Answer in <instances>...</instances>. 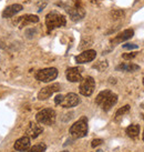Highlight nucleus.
I'll return each mask as SVG.
<instances>
[{
    "label": "nucleus",
    "mask_w": 144,
    "mask_h": 152,
    "mask_svg": "<svg viewBox=\"0 0 144 152\" xmlns=\"http://www.w3.org/2000/svg\"><path fill=\"white\" fill-rule=\"evenodd\" d=\"M46 25L48 27V30L51 31V30L55 29V28L64 27L67 25V19L61 13L52 11V12L48 13L46 16Z\"/></svg>",
    "instance_id": "f257e3e1"
},
{
    "label": "nucleus",
    "mask_w": 144,
    "mask_h": 152,
    "mask_svg": "<svg viewBox=\"0 0 144 152\" xmlns=\"http://www.w3.org/2000/svg\"><path fill=\"white\" fill-rule=\"evenodd\" d=\"M70 133L73 138H83L88 134V120L87 118H81L70 128Z\"/></svg>",
    "instance_id": "f03ea898"
},
{
    "label": "nucleus",
    "mask_w": 144,
    "mask_h": 152,
    "mask_svg": "<svg viewBox=\"0 0 144 152\" xmlns=\"http://www.w3.org/2000/svg\"><path fill=\"white\" fill-rule=\"evenodd\" d=\"M55 118H57V114H55V111L53 109H43L41 111H39L37 115H36V119L39 123L41 124H46V126H51L55 122Z\"/></svg>",
    "instance_id": "7ed1b4c3"
},
{
    "label": "nucleus",
    "mask_w": 144,
    "mask_h": 152,
    "mask_svg": "<svg viewBox=\"0 0 144 152\" xmlns=\"http://www.w3.org/2000/svg\"><path fill=\"white\" fill-rule=\"evenodd\" d=\"M57 77H58V70L55 68L42 69L36 73V79L42 81V82H50V81L55 80Z\"/></svg>",
    "instance_id": "20e7f679"
},
{
    "label": "nucleus",
    "mask_w": 144,
    "mask_h": 152,
    "mask_svg": "<svg viewBox=\"0 0 144 152\" xmlns=\"http://www.w3.org/2000/svg\"><path fill=\"white\" fill-rule=\"evenodd\" d=\"M65 10L68 11L69 16H70L71 20H73V21H79L82 18H84L85 16V11L84 9L82 8V4H81L80 0H76L74 6L73 7H69Z\"/></svg>",
    "instance_id": "39448f33"
},
{
    "label": "nucleus",
    "mask_w": 144,
    "mask_h": 152,
    "mask_svg": "<svg viewBox=\"0 0 144 152\" xmlns=\"http://www.w3.org/2000/svg\"><path fill=\"white\" fill-rule=\"evenodd\" d=\"M94 88H95V81H94V79L92 77H87V78L81 80L79 91H80L82 96L89 97V96H91L93 93Z\"/></svg>",
    "instance_id": "423d86ee"
},
{
    "label": "nucleus",
    "mask_w": 144,
    "mask_h": 152,
    "mask_svg": "<svg viewBox=\"0 0 144 152\" xmlns=\"http://www.w3.org/2000/svg\"><path fill=\"white\" fill-rule=\"evenodd\" d=\"M60 88H61V86L59 83H52L48 87H44L40 90V92L38 94V99L39 100H47L48 98H50L55 92H58Z\"/></svg>",
    "instance_id": "0eeeda50"
},
{
    "label": "nucleus",
    "mask_w": 144,
    "mask_h": 152,
    "mask_svg": "<svg viewBox=\"0 0 144 152\" xmlns=\"http://www.w3.org/2000/svg\"><path fill=\"white\" fill-rule=\"evenodd\" d=\"M97 57V52L94 50H85L83 51L82 53H80L79 56L76 57V61L78 64H88V62H91L93 61Z\"/></svg>",
    "instance_id": "6e6552de"
},
{
    "label": "nucleus",
    "mask_w": 144,
    "mask_h": 152,
    "mask_svg": "<svg viewBox=\"0 0 144 152\" xmlns=\"http://www.w3.org/2000/svg\"><path fill=\"white\" fill-rule=\"evenodd\" d=\"M80 103V98L76 93H68L65 97L63 98V101L61 103V106L63 108H73V107L78 106Z\"/></svg>",
    "instance_id": "1a4fd4ad"
},
{
    "label": "nucleus",
    "mask_w": 144,
    "mask_h": 152,
    "mask_svg": "<svg viewBox=\"0 0 144 152\" xmlns=\"http://www.w3.org/2000/svg\"><path fill=\"white\" fill-rule=\"evenodd\" d=\"M82 69L81 68H69L65 71V76L70 82H79L82 80Z\"/></svg>",
    "instance_id": "9d476101"
},
{
    "label": "nucleus",
    "mask_w": 144,
    "mask_h": 152,
    "mask_svg": "<svg viewBox=\"0 0 144 152\" xmlns=\"http://www.w3.org/2000/svg\"><path fill=\"white\" fill-rule=\"evenodd\" d=\"M42 131H43V128L41 126H39L38 123L30 122L29 127L27 128V130H25V133H27V137L36 139V138H38L39 135L42 133Z\"/></svg>",
    "instance_id": "9b49d317"
},
{
    "label": "nucleus",
    "mask_w": 144,
    "mask_h": 152,
    "mask_svg": "<svg viewBox=\"0 0 144 152\" xmlns=\"http://www.w3.org/2000/svg\"><path fill=\"white\" fill-rule=\"evenodd\" d=\"M39 21L38 16H34V15H25V16H22V17H19L15 21V23H18L19 28H22V27H25V26L30 25V23H37Z\"/></svg>",
    "instance_id": "f8f14e48"
},
{
    "label": "nucleus",
    "mask_w": 144,
    "mask_h": 152,
    "mask_svg": "<svg viewBox=\"0 0 144 152\" xmlns=\"http://www.w3.org/2000/svg\"><path fill=\"white\" fill-rule=\"evenodd\" d=\"M134 36V31L132 29H127L122 31V32H120L115 38H113L111 40V43L112 45H116V43H121L123 41H127L129 39H131L132 37Z\"/></svg>",
    "instance_id": "ddd939ff"
},
{
    "label": "nucleus",
    "mask_w": 144,
    "mask_h": 152,
    "mask_svg": "<svg viewBox=\"0 0 144 152\" xmlns=\"http://www.w3.org/2000/svg\"><path fill=\"white\" fill-rule=\"evenodd\" d=\"M116 102H118V96L114 94L113 92H111L110 94L104 99V101L102 102L100 107L102 108V110H104V111H109V110L114 106Z\"/></svg>",
    "instance_id": "4468645a"
},
{
    "label": "nucleus",
    "mask_w": 144,
    "mask_h": 152,
    "mask_svg": "<svg viewBox=\"0 0 144 152\" xmlns=\"http://www.w3.org/2000/svg\"><path fill=\"white\" fill-rule=\"evenodd\" d=\"M22 6L19 4H11V6H8L7 8L4 10V12H2V17L4 18H11L13 17L15 15H17L18 12H20L22 10Z\"/></svg>",
    "instance_id": "2eb2a0df"
},
{
    "label": "nucleus",
    "mask_w": 144,
    "mask_h": 152,
    "mask_svg": "<svg viewBox=\"0 0 144 152\" xmlns=\"http://www.w3.org/2000/svg\"><path fill=\"white\" fill-rule=\"evenodd\" d=\"M30 147V138L29 137H22L18 139L15 143V150L16 151H25Z\"/></svg>",
    "instance_id": "dca6fc26"
},
{
    "label": "nucleus",
    "mask_w": 144,
    "mask_h": 152,
    "mask_svg": "<svg viewBox=\"0 0 144 152\" xmlns=\"http://www.w3.org/2000/svg\"><path fill=\"white\" fill-rule=\"evenodd\" d=\"M116 70L118 71H127V72H134L140 70V66L134 64H122L116 67Z\"/></svg>",
    "instance_id": "f3484780"
},
{
    "label": "nucleus",
    "mask_w": 144,
    "mask_h": 152,
    "mask_svg": "<svg viewBox=\"0 0 144 152\" xmlns=\"http://www.w3.org/2000/svg\"><path fill=\"white\" fill-rule=\"evenodd\" d=\"M139 133H140V126L139 124H131L127 128V134L132 139H135L139 135Z\"/></svg>",
    "instance_id": "a211bd4d"
},
{
    "label": "nucleus",
    "mask_w": 144,
    "mask_h": 152,
    "mask_svg": "<svg viewBox=\"0 0 144 152\" xmlns=\"http://www.w3.org/2000/svg\"><path fill=\"white\" fill-rule=\"evenodd\" d=\"M111 92H112L111 90H104V91L100 92L99 94H97V97L95 98V103L99 104V106H101V103L104 101V99H105V98L108 97Z\"/></svg>",
    "instance_id": "6ab92c4d"
},
{
    "label": "nucleus",
    "mask_w": 144,
    "mask_h": 152,
    "mask_svg": "<svg viewBox=\"0 0 144 152\" xmlns=\"http://www.w3.org/2000/svg\"><path fill=\"white\" fill-rule=\"evenodd\" d=\"M112 20H119L121 18L124 17V11L123 10H120V9H115V10H112L110 13Z\"/></svg>",
    "instance_id": "aec40b11"
},
{
    "label": "nucleus",
    "mask_w": 144,
    "mask_h": 152,
    "mask_svg": "<svg viewBox=\"0 0 144 152\" xmlns=\"http://www.w3.org/2000/svg\"><path fill=\"white\" fill-rule=\"evenodd\" d=\"M130 111V106L127 104V106L122 107V108H120L118 111H116V113H115V120H119L121 117H123L125 113H127Z\"/></svg>",
    "instance_id": "412c9836"
},
{
    "label": "nucleus",
    "mask_w": 144,
    "mask_h": 152,
    "mask_svg": "<svg viewBox=\"0 0 144 152\" xmlns=\"http://www.w3.org/2000/svg\"><path fill=\"white\" fill-rule=\"evenodd\" d=\"M46 149H47V145H46V144L39 143V144L33 145L32 148H30L29 150H28V152H44Z\"/></svg>",
    "instance_id": "4be33fe9"
},
{
    "label": "nucleus",
    "mask_w": 144,
    "mask_h": 152,
    "mask_svg": "<svg viewBox=\"0 0 144 152\" xmlns=\"http://www.w3.org/2000/svg\"><path fill=\"white\" fill-rule=\"evenodd\" d=\"M93 68L99 70V71H104L106 68H108V62L106 61H99L97 64H94Z\"/></svg>",
    "instance_id": "5701e85b"
},
{
    "label": "nucleus",
    "mask_w": 144,
    "mask_h": 152,
    "mask_svg": "<svg viewBox=\"0 0 144 152\" xmlns=\"http://www.w3.org/2000/svg\"><path fill=\"white\" fill-rule=\"evenodd\" d=\"M92 39H84V40H82V42H81V45H80V47H79V49L80 50H83L84 48H88V47H90L91 45H92Z\"/></svg>",
    "instance_id": "b1692460"
},
{
    "label": "nucleus",
    "mask_w": 144,
    "mask_h": 152,
    "mask_svg": "<svg viewBox=\"0 0 144 152\" xmlns=\"http://www.w3.org/2000/svg\"><path fill=\"white\" fill-rule=\"evenodd\" d=\"M123 49H125V50L137 49V45H135V43H125V45H123Z\"/></svg>",
    "instance_id": "393cba45"
},
{
    "label": "nucleus",
    "mask_w": 144,
    "mask_h": 152,
    "mask_svg": "<svg viewBox=\"0 0 144 152\" xmlns=\"http://www.w3.org/2000/svg\"><path fill=\"white\" fill-rule=\"evenodd\" d=\"M135 57H136V52H130V53H123L122 55V58L125 60L133 59V58H135Z\"/></svg>",
    "instance_id": "a878e982"
},
{
    "label": "nucleus",
    "mask_w": 144,
    "mask_h": 152,
    "mask_svg": "<svg viewBox=\"0 0 144 152\" xmlns=\"http://www.w3.org/2000/svg\"><path fill=\"white\" fill-rule=\"evenodd\" d=\"M63 98H64V96H62V94H58V96L55 98V104H61L62 101H63Z\"/></svg>",
    "instance_id": "bb28decb"
},
{
    "label": "nucleus",
    "mask_w": 144,
    "mask_h": 152,
    "mask_svg": "<svg viewBox=\"0 0 144 152\" xmlns=\"http://www.w3.org/2000/svg\"><path fill=\"white\" fill-rule=\"evenodd\" d=\"M102 142H103V140L102 139H94L93 141H92L91 145H92V148H95V147H97V145L102 144Z\"/></svg>",
    "instance_id": "cd10ccee"
},
{
    "label": "nucleus",
    "mask_w": 144,
    "mask_h": 152,
    "mask_svg": "<svg viewBox=\"0 0 144 152\" xmlns=\"http://www.w3.org/2000/svg\"><path fill=\"white\" fill-rule=\"evenodd\" d=\"M142 138H143V141H144V131H143V135H142Z\"/></svg>",
    "instance_id": "c85d7f7f"
},
{
    "label": "nucleus",
    "mask_w": 144,
    "mask_h": 152,
    "mask_svg": "<svg viewBox=\"0 0 144 152\" xmlns=\"http://www.w3.org/2000/svg\"><path fill=\"white\" fill-rule=\"evenodd\" d=\"M137 1H139V0H135V2H137Z\"/></svg>",
    "instance_id": "c756f323"
},
{
    "label": "nucleus",
    "mask_w": 144,
    "mask_h": 152,
    "mask_svg": "<svg viewBox=\"0 0 144 152\" xmlns=\"http://www.w3.org/2000/svg\"><path fill=\"white\" fill-rule=\"evenodd\" d=\"M62 152H69V151H62Z\"/></svg>",
    "instance_id": "7c9ffc66"
},
{
    "label": "nucleus",
    "mask_w": 144,
    "mask_h": 152,
    "mask_svg": "<svg viewBox=\"0 0 144 152\" xmlns=\"http://www.w3.org/2000/svg\"><path fill=\"white\" fill-rule=\"evenodd\" d=\"M99 152H102V151H101V150H99Z\"/></svg>",
    "instance_id": "2f4dec72"
},
{
    "label": "nucleus",
    "mask_w": 144,
    "mask_h": 152,
    "mask_svg": "<svg viewBox=\"0 0 144 152\" xmlns=\"http://www.w3.org/2000/svg\"><path fill=\"white\" fill-rule=\"evenodd\" d=\"M143 85H144V79H143Z\"/></svg>",
    "instance_id": "473e14b6"
},
{
    "label": "nucleus",
    "mask_w": 144,
    "mask_h": 152,
    "mask_svg": "<svg viewBox=\"0 0 144 152\" xmlns=\"http://www.w3.org/2000/svg\"><path fill=\"white\" fill-rule=\"evenodd\" d=\"M143 119H144V114H143Z\"/></svg>",
    "instance_id": "72a5a7b5"
}]
</instances>
